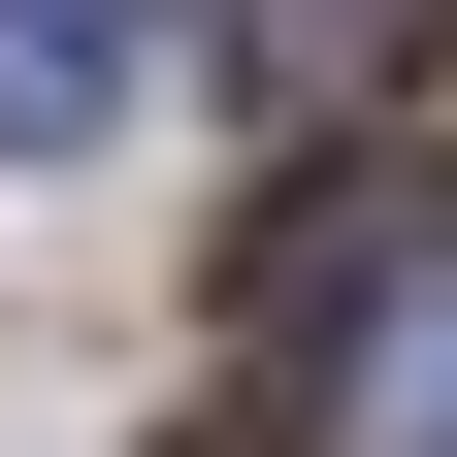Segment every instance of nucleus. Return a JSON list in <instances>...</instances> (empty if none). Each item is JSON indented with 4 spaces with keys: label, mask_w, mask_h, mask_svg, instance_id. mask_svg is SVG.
<instances>
[{
    "label": "nucleus",
    "mask_w": 457,
    "mask_h": 457,
    "mask_svg": "<svg viewBox=\"0 0 457 457\" xmlns=\"http://www.w3.org/2000/svg\"><path fill=\"white\" fill-rule=\"evenodd\" d=\"M196 457H457V196H360V228H327Z\"/></svg>",
    "instance_id": "obj_1"
},
{
    "label": "nucleus",
    "mask_w": 457,
    "mask_h": 457,
    "mask_svg": "<svg viewBox=\"0 0 457 457\" xmlns=\"http://www.w3.org/2000/svg\"><path fill=\"white\" fill-rule=\"evenodd\" d=\"M163 98V0H0V163H98Z\"/></svg>",
    "instance_id": "obj_2"
}]
</instances>
